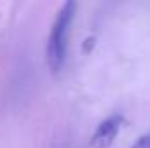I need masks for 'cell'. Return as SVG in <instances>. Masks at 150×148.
Wrapping results in <instances>:
<instances>
[{"label": "cell", "mask_w": 150, "mask_h": 148, "mask_svg": "<svg viewBox=\"0 0 150 148\" xmlns=\"http://www.w3.org/2000/svg\"><path fill=\"white\" fill-rule=\"evenodd\" d=\"M129 148H150V132L147 134H143V136H140L133 145Z\"/></svg>", "instance_id": "3"}, {"label": "cell", "mask_w": 150, "mask_h": 148, "mask_svg": "<svg viewBox=\"0 0 150 148\" xmlns=\"http://www.w3.org/2000/svg\"><path fill=\"white\" fill-rule=\"evenodd\" d=\"M122 124H124V117L120 113H113L110 117H107L103 122L98 124L96 131L93 132V136L89 140V147L91 148H108L113 143L115 136L119 134Z\"/></svg>", "instance_id": "2"}, {"label": "cell", "mask_w": 150, "mask_h": 148, "mask_svg": "<svg viewBox=\"0 0 150 148\" xmlns=\"http://www.w3.org/2000/svg\"><path fill=\"white\" fill-rule=\"evenodd\" d=\"M77 4L75 2H65L51 26V33L47 38V47H45V59L47 66L52 75H58L67 61V52H68V37H70V26L74 21Z\"/></svg>", "instance_id": "1"}]
</instances>
